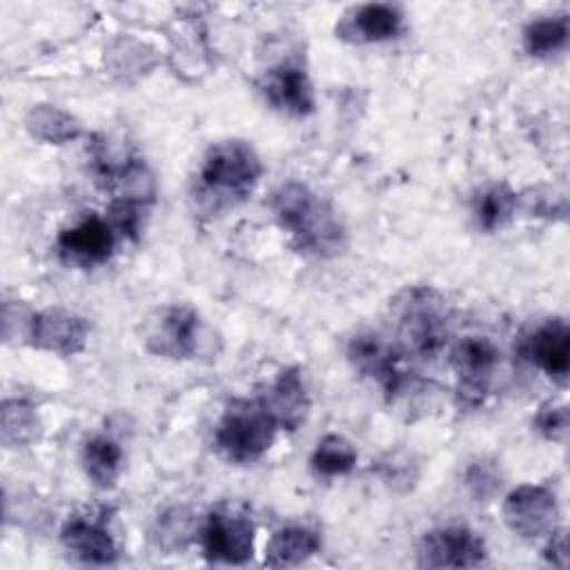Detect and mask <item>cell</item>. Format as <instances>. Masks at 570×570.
<instances>
[{"label":"cell","mask_w":570,"mask_h":570,"mask_svg":"<svg viewBox=\"0 0 570 570\" xmlns=\"http://www.w3.org/2000/svg\"><path fill=\"white\" fill-rule=\"evenodd\" d=\"M272 212L292 245L305 256L332 258L345 249L347 236L336 212L307 185L283 183L272 196Z\"/></svg>","instance_id":"1"},{"label":"cell","mask_w":570,"mask_h":570,"mask_svg":"<svg viewBox=\"0 0 570 570\" xmlns=\"http://www.w3.org/2000/svg\"><path fill=\"white\" fill-rule=\"evenodd\" d=\"M401 352L416 358H434L450 338V312L445 298L428 285L403 289L394 305Z\"/></svg>","instance_id":"2"},{"label":"cell","mask_w":570,"mask_h":570,"mask_svg":"<svg viewBox=\"0 0 570 570\" xmlns=\"http://www.w3.org/2000/svg\"><path fill=\"white\" fill-rule=\"evenodd\" d=\"M263 176V163L247 140L214 142L200 165V185L216 198H245Z\"/></svg>","instance_id":"3"},{"label":"cell","mask_w":570,"mask_h":570,"mask_svg":"<svg viewBox=\"0 0 570 570\" xmlns=\"http://www.w3.org/2000/svg\"><path fill=\"white\" fill-rule=\"evenodd\" d=\"M276 423L258 401L234 399L227 403L216 425V448L232 463H252L261 459L276 434Z\"/></svg>","instance_id":"4"},{"label":"cell","mask_w":570,"mask_h":570,"mask_svg":"<svg viewBox=\"0 0 570 570\" xmlns=\"http://www.w3.org/2000/svg\"><path fill=\"white\" fill-rule=\"evenodd\" d=\"M347 361L361 376L376 381L390 401L401 396L410 383L403 352L374 332H358L350 338Z\"/></svg>","instance_id":"5"},{"label":"cell","mask_w":570,"mask_h":570,"mask_svg":"<svg viewBox=\"0 0 570 570\" xmlns=\"http://www.w3.org/2000/svg\"><path fill=\"white\" fill-rule=\"evenodd\" d=\"M421 568H476L485 561V541L465 525H443L423 534L419 543Z\"/></svg>","instance_id":"6"},{"label":"cell","mask_w":570,"mask_h":570,"mask_svg":"<svg viewBox=\"0 0 570 570\" xmlns=\"http://www.w3.org/2000/svg\"><path fill=\"white\" fill-rule=\"evenodd\" d=\"M200 318L187 305H167L145 323V347L165 358H189L198 347Z\"/></svg>","instance_id":"7"},{"label":"cell","mask_w":570,"mask_h":570,"mask_svg":"<svg viewBox=\"0 0 570 570\" xmlns=\"http://www.w3.org/2000/svg\"><path fill=\"white\" fill-rule=\"evenodd\" d=\"M559 505L546 485H519L503 499V521L521 539H539L557 528Z\"/></svg>","instance_id":"8"},{"label":"cell","mask_w":570,"mask_h":570,"mask_svg":"<svg viewBox=\"0 0 570 570\" xmlns=\"http://www.w3.org/2000/svg\"><path fill=\"white\" fill-rule=\"evenodd\" d=\"M459 381V396L476 405L490 390V381L499 365V350L488 336H463L450 354Z\"/></svg>","instance_id":"9"},{"label":"cell","mask_w":570,"mask_h":570,"mask_svg":"<svg viewBox=\"0 0 570 570\" xmlns=\"http://www.w3.org/2000/svg\"><path fill=\"white\" fill-rule=\"evenodd\" d=\"M200 546L207 561L240 566L254 554V523L243 514L212 512L200 528Z\"/></svg>","instance_id":"10"},{"label":"cell","mask_w":570,"mask_h":570,"mask_svg":"<svg viewBox=\"0 0 570 570\" xmlns=\"http://www.w3.org/2000/svg\"><path fill=\"white\" fill-rule=\"evenodd\" d=\"M87 321L80 314L62 307H49L33 314L27 334L33 347L60 356H73L82 352L87 345Z\"/></svg>","instance_id":"11"},{"label":"cell","mask_w":570,"mask_h":570,"mask_svg":"<svg viewBox=\"0 0 570 570\" xmlns=\"http://www.w3.org/2000/svg\"><path fill=\"white\" fill-rule=\"evenodd\" d=\"M258 89L274 109L287 116L301 118L314 111V89L307 71L301 65L281 62L269 67L261 76Z\"/></svg>","instance_id":"12"},{"label":"cell","mask_w":570,"mask_h":570,"mask_svg":"<svg viewBox=\"0 0 570 570\" xmlns=\"http://www.w3.org/2000/svg\"><path fill=\"white\" fill-rule=\"evenodd\" d=\"M258 403L278 430H298L309 414V396L298 367H285L276 374Z\"/></svg>","instance_id":"13"},{"label":"cell","mask_w":570,"mask_h":570,"mask_svg":"<svg viewBox=\"0 0 570 570\" xmlns=\"http://www.w3.org/2000/svg\"><path fill=\"white\" fill-rule=\"evenodd\" d=\"M116 232L109 220L100 216H87L73 227L60 232L56 245L65 261L76 265L105 263L114 252Z\"/></svg>","instance_id":"14"},{"label":"cell","mask_w":570,"mask_h":570,"mask_svg":"<svg viewBox=\"0 0 570 570\" xmlns=\"http://www.w3.org/2000/svg\"><path fill=\"white\" fill-rule=\"evenodd\" d=\"M528 358L554 383L566 385L570 374V330L563 318H550L525 341Z\"/></svg>","instance_id":"15"},{"label":"cell","mask_w":570,"mask_h":570,"mask_svg":"<svg viewBox=\"0 0 570 570\" xmlns=\"http://www.w3.org/2000/svg\"><path fill=\"white\" fill-rule=\"evenodd\" d=\"M403 27V16L396 7L383 2H367L352 7L336 24L338 38L347 42H383L394 38Z\"/></svg>","instance_id":"16"},{"label":"cell","mask_w":570,"mask_h":570,"mask_svg":"<svg viewBox=\"0 0 570 570\" xmlns=\"http://www.w3.org/2000/svg\"><path fill=\"white\" fill-rule=\"evenodd\" d=\"M60 539L71 557L89 566H109L118 557L116 541L100 519L71 517L62 525Z\"/></svg>","instance_id":"17"},{"label":"cell","mask_w":570,"mask_h":570,"mask_svg":"<svg viewBox=\"0 0 570 570\" xmlns=\"http://www.w3.org/2000/svg\"><path fill=\"white\" fill-rule=\"evenodd\" d=\"M318 550L321 537L314 530L303 525H289L272 534L265 550V563L269 568H294L312 559Z\"/></svg>","instance_id":"18"},{"label":"cell","mask_w":570,"mask_h":570,"mask_svg":"<svg viewBox=\"0 0 570 570\" xmlns=\"http://www.w3.org/2000/svg\"><path fill=\"white\" fill-rule=\"evenodd\" d=\"M82 468L96 488H111L122 468L120 445L107 434L89 436L82 445Z\"/></svg>","instance_id":"19"},{"label":"cell","mask_w":570,"mask_h":570,"mask_svg":"<svg viewBox=\"0 0 570 570\" xmlns=\"http://www.w3.org/2000/svg\"><path fill=\"white\" fill-rule=\"evenodd\" d=\"M27 131L49 145H65L76 140L82 131L80 122L65 109L53 105H33L24 118Z\"/></svg>","instance_id":"20"},{"label":"cell","mask_w":570,"mask_h":570,"mask_svg":"<svg viewBox=\"0 0 570 570\" xmlns=\"http://www.w3.org/2000/svg\"><path fill=\"white\" fill-rule=\"evenodd\" d=\"M519 198L505 183H490L472 198V214L483 232L501 229L517 212Z\"/></svg>","instance_id":"21"},{"label":"cell","mask_w":570,"mask_h":570,"mask_svg":"<svg viewBox=\"0 0 570 570\" xmlns=\"http://www.w3.org/2000/svg\"><path fill=\"white\" fill-rule=\"evenodd\" d=\"M40 434V416L24 399H7L2 403L0 439L4 448H24Z\"/></svg>","instance_id":"22"},{"label":"cell","mask_w":570,"mask_h":570,"mask_svg":"<svg viewBox=\"0 0 570 570\" xmlns=\"http://www.w3.org/2000/svg\"><path fill=\"white\" fill-rule=\"evenodd\" d=\"M309 465L318 476H341L354 470L356 450L345 436L327 434L316 443Z\"/></svg>","instance_id":"23"},{"label":"cell","mask_w":570,"mask_h":570,"mask_svg":"<svg viewBox=\"0 0 570 570\" xmlns=\"http://www.w3.org/2000/svg\"><path fill=\"white\" fill-rule=\"evenodd\" d=\"M568 42V16H548L532 20L523 29V47L530 56L543 58L561 51Z\"/></svg>","instance_id":"24"},{"label":"cell","mask_w":570,"mask_h":570,"mask_svg":"<svg viewBox=\"0 0 570 570\" xmlns=\"http://www.w3.org/2000/svg\"><path fill=\"white\" fill-rule=\"evenodd\" d=\"M191 532H194V519H191L189 510L171 508L158 517L156 528H154V539H156L158 548L176 550V548H183L191 539Z\"/></svg>","instance_id":"25"},{"label":"cell","mask_w":570,"mask_h":570,"mask_svg":"<svg viewBox=\"0 0 570 570\" xmlns=\"http://www.w3.org/2000/svg\"><path fill=\"white\" fill-rule=\"evenodd\" d=\"M142 205L129 203V200H111L109 212H107V220L114 227V232L127 236V238H136L138 229H140V214Z\"/></svg>","instance_id":"26"},{"label":"cell","mask_w":570,"mask_h":570,"mask_svg":"<svg viewBox=\"0 0 570 570\" xmlns=\"http://www.w3.org/2000/svg\"><path fill=\"white\" fill-rule=\"evenodd\" d=\"M534 428L548 441H561L566 436V430H568V410H566V405H557V403L541 405L537 416H534Z\"/></svg>","instance_id":"27"},{"label":"cell","mask_w":570,"mask_h":570,"mask_svg":"<svg viewBox=\"0 0 570 570\" xmlns=\"http://www.w3.org/2000/svg\"><path fill=\"white\" fill-rule=\"evenodd\" d=\"M499 481L494 470H490L485 463H476L468 470V488L476 499H485L497 490Z\"/></svg>","instance_id":"28"},{"label":"cell","mask_w":570,"mask_h":570,"mask_svg":"<svg viewBox=\"0 0 570 570\" xmlns=\"http://www.w3.org/2000/svg\"><path fill=\"white\" fill-rule=\"evenodd\" d=\"M548 546L543 548V557L552 563V566H559V568H566L568 563V541H566V532L554 528L550 534H548Z\"/></svg>","instance_id":"29"}]
</instances>
